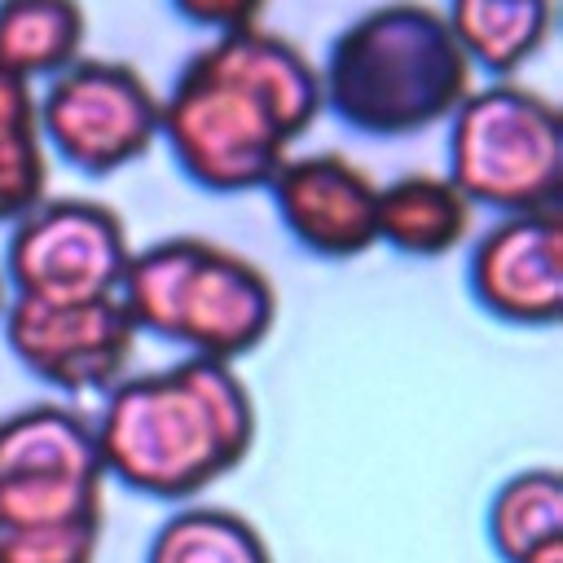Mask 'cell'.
I'll return each instance as SVG.
<instances>
[{
	"label": "cell",
	"instance_id": "6da1fadb",
	"mask_svg": "<svg viewBox=\"0 0 563 563\" xmlns=\"http://www.w3.org/2000/svg\"><path fill=\"white\" fill-rule=\"evenodd\" d=\"M321 110V75L308 53L246 26L216 35L180 66L158 101V136L198 189L246 194L273 180Z\"/></svg>",
	"mask_w": 563,
	"mask_h": 563
},
{
	"label": "cell",
	"instance_id": "7a4b0ae2",
	"mask_svg": "<svg viewBox=\"0 0 563 563\" xmlns=\"http://www.w3.org/2000/svg\"><path fill=\"white\" fill-rule=\"evenodd\" d=\"M92 435L106 479L154 501H189L251 453L255 400L233 365L185 356L119 378Z\"/></svg>",
	"mask_w": 563,
	"mask_h": 563
},
{
	"label": "cell",
	"instance_id": "3957f363",
	"mask_svg": "<svg viewBox=\"0 0 563 563\" xmlns=\"http://www.w3.org/2000/svg\"><path fill=\"white\" fill-rule=\"evenodd\" d=\"M317 75L325 110L365 136L422 132L449 119L471 92V62L444 9L427 0H383L352 18Z\"/></svg>",
	"mask_w": 563,
	"mask_h": 563
},
{
	"label": "cell",
	"instance_id": "277c9868",
	"mask_svg": "<svg viewBox=\"0 0 563 563\" xmlns=\"http://www.w3.org/2000/svg\"><path fill=\"white\" fill-rule=\"evenodd\" d=\"M114 299L136 334L167 339L202 361L233 365L255 352L277 321L273 277L242 251L176 233L128 255Z\"/></svg>",
	"mask_w": 563,
	"mask_h": 563
},
{
	"label": "cell",
	"instance_id": "5b68a950",
	"mask_svg": "<svg viewBox=\"0 0 563 563\" xmlns=\"http://www.w3.org/2000/svg\"><path fill=\"white\" fill-rule=\"evenodd\" d=\"M449 180L471 207L501 216L550 211L563 194L559 106L537 88L497 79L471 88L449 128Z\"/></svg>",
	"mask_w": 563,
	"mask_h": 563
},
{
	"label": "cell",
	"instance_id": "8992f818",
	"mask_svg": "<svg viewBox=\"0 0 563 563\" xmlns=\"http://www.w3.org/2000/svg\"><path fill=\"white\" fill-rule=\"evenodd\" d=\"M106 523V471L92 422L66 405L0 418V537Z\"/></svg>",
	"mask_w": 563,
	"mask_h": 563
},
{
	"label": "cell",
	"instance_id": "52a82bcc",
	"mask_svg": "<svg viewBox=\"0 0 563 563\" xmlns=\"http://www.w3.org/2000/svg\"><path fill=\"white\" fill-rule=\"evenodd\" d=\"M40 141L75 172L110 176L136 163L158 136V97L145 75L114 57H79L35 97Z\"/></svg>",
	"mask_w": 563,
	"mask_h": 563
},
{
	"label": "cell",
	"instance_id": "ba28073f",
	"mask_svg": "<svg viewBox=\"0 0 563 563\" xmlns=\"http://www.w3.org/2000/svg\"><path fill=\"white\" fill-rule=\"evenodd\" d=\"M128 255L132 242L114 207L92 198H44L13 220L0 273L18 299L84 303L119 290Z\"/></svg>",
	"mask_w": 563,
	"mask_h": 563
},
{
	"label": "cell",
	"instance_id": "9c48e42d",
	"mask_svg": "<svg viewBox=\"0 0 563 563\" xmlns=\"http://www.w3.org/2000/svg\"><path fill=\"white\" fill-rule=\"evenodd\" d=\"M0 325L18 365L70 396L110 391L119 378H128V365L136 352V325L128 321L114 295L84 299V303L9 295Z\"/></svg>",
	"mask_w": 563,
	"mask_h": 563
},
{
	"label": "cell",
	"instance_id": "30bf717a",
	"mask_svg": "<svg viewBox=\"0 0 563 563\" xmlns=\"http://www.w3.org/2000/svg\"><path fill=\"white\" fill-rule=\"evenodd\" d=\"M471 295L506 325H554L563 317V220L550 211L501 216L471 246Z\"/></svg>",
	"mask_w": 563,
	"mask_h": 563
},
{
	"label": "cell",
	"instance_id": "8fae6325",
	"mask_svg": "<svg viewBox=\"0 0 563 563\" xmlns=\"http://www.w3.org/2000/svg\"><path fill=\"white\" fill-rule=\"evenodd\" d=\"M264 189L273 194L277 220L308 255L356 260L369 246H378L374 233L378 185L369 180L365 167H356L339 150L290 154Z\"/></svg>",
	"mask_w": 563,
	"mask_h": 563
},
{
	"label": "cell",
	"instance_id": "7c38bea8",
	"mask_svg": "<svg viewBox=\"0 0 563 563\" xmlns=\"http://www.w3.org/2000/svg\"><path fill=\"white\" fill-rule=\"evenodd\" d=\"M471 220H475V207L449 176L405 172V176L378 185L374 233L383 246H391L400 255L440 260L466 242Z\"/></svg>",
	"mask_w": 563,
	"mask_h": 563
},
{
	"label": "cell",
	"instance_id": "4fadbf2b",
	"mask_svg": "<svg viewBox=\"0 0 563 563\" xmlns=\"http://www.w3.org/2000/svg\"><path fill=\"white\" fill-rule=\"evenodd\" d=\"M488 545L501 563H563V475L528 466L488 501Z\"/></svg>",
	"mask_w": 563,
	"mask_h": 563
},
{
	"label": "cell",
	"instance_id": "5bb4252c",
	"mask_svg": "<svg viewBox=\"0 0 563 563\" xmlns=\"http://www.w3.org/2000/svg\"><path fill=\"white\" fill-rule=\"evenodd\" d=\"M444 22L471 70L479 66L506 79L541 53L554 22V0H449Z\"/></svg>",
	"mask_w": 563,
	"mask_h": 563
},
{
	"label": "cell",
	"instance_id": "9a60e30c",
	"mask_svg": "<svg viewBox=\"0 0 563 563\" xmlns=\"http://www.w3.org/2000/svg\"><path fill=\"white\" fill-rule=\"evenodd\" d=\"M88 13L79 0H0V70L26 84L53 79L84 57Z\"/></svg>",
	"mask_w": 563,
	"mask_h": 563
},
{
	"label": "cell",
	"instance_id": "2e32d148",
	"mask_svg": "<svg viewBox=\"0 0 563 563\" xmlns=\"http://www.w3.org/2000/svg\"><path fill=\"white\" fill-rule=\"evenodd\" d=\"M145 563H273L260 528L229 506H185L158 523Z\"/></svg>",
	"mask_w": 563,
	"mask_h": 563
},
{
	"label": "cell",
	"instance_id": "e0dca14e",
	"mask_svg": "<svg viewBox=\"0 0 563 563\" xmlns=\"http://www.w3.org/2000/svg\"><path fill=\"white\" fill-rule=\"evenodd\" d=\"M48 198V158L35 123V88L0 70V224Z\"/></svg>",
	"mask_w": 563,
	"mask_h": 563
},
{
	"label": "cell",
	"instance_id": "ac0fdd59",
	"mask_svg": "<svg viewBox=\"0 0 563 563\" xmlns=\"http://www.w3.org/2000/svg\"><path fill=\"white\" fill-rule=\"evenodd\" d=\"M172 9L202 26V31H216V35H229V31H246V26H260V13H264V0H172Z\"/></svg>",
	"mask_w": 563,
	"mask_h": 563
},
{
	"label": "cell",
	"instance_id": "d6986e66",
	"mask_svg": "<svg viewBox=\"0 0 563 563\" xmlns=\"http://www.w3.org/2000/svg\"><path fill=\"white\" fill-rule=\"evenodd\" d=\"M4 303H9V286H4V273H0V312H4Z\"/></svg>",
	"mask_w": 563,
	"mask_h": 563
}]
</instances>
